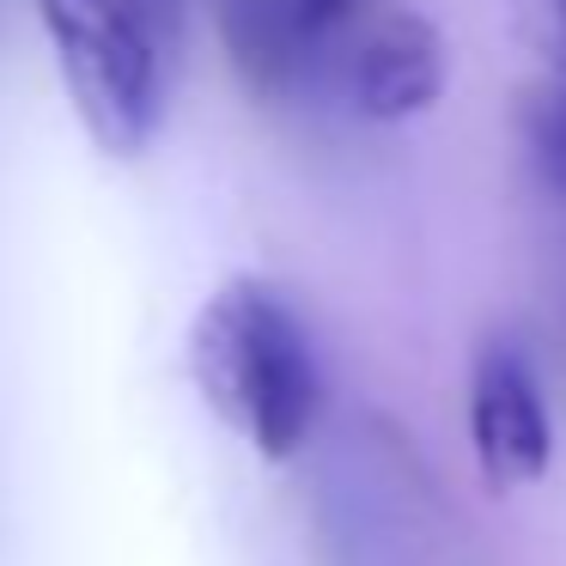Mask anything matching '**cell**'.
<instances>
[{"instance_id": "7", "label": "cell", "mask_w": 566, "mask_h": 566, "mask_svg": "<svg viewBox=\"0 0 566 566\" xmlns=\"http://www.w3.org/2000/svg\"><path fill=\"white\" fill-rule=\"evenodd\" d=\"M524 38L554 80L566 86V0H524Z\"/></svg>"}, {"instance_id": "6", "label": "cell", "mask_w": 566, "mask_h": 566, "mask_svg": "<svg viewBox=\"0 0 566 566\" xmlns=\"http://www.w3.org/2000/svg\"><path fill=\"white\" fill-rule=\"evenodd\" d=\"M524 135H530V153H536L548 189L566 201V86H560V80H548L542 92H530Z\"/></svg>"}, {"instance_id": "8", "label": "cell", "mask_w": 566, "mask_h": 566, "mask_svg": "<svg viewBox=\"0 0 566 566\" xmlns=\"http://www.w3.org/2000/svg\"><path fill=\"white\" fill-rule=\"evenodd\" d=\"M366 7V0H305V13H311V25L323 31V38H335L342 25H354V13Z\"/></svg>"}, {"instance_id": "4", "label": "cell", "mask_w": 566, "mask_h": 566, "mask_svg": "<svg viewBox=\"0 0 566 566\" xmlns=\"http://www.w3.org/2000/svg\"><path fill=\"white\" fill-rule=\"evenodd\" d=\"M335 74H342L347 104L366 123H408V116H427L444 98L451 50H444V31L427 13L390 7L347 38V50L335 55Z\"/></svg>"}, {"instance_id": "3", "label": "cell", "mask_w": 566, "mask_h": 566, "mask_svg": "<svg viewBox=\"0 0 566 566\" xmlns=\"http://www.w3.org/2000/svg\"><path fill=\"white\" fill-rule=\"evenodd\" d=\"M469 444L493 488H530L554 463L548 396L512 335H488L469 359Z\"/></svg>"}, {"instance_id": "1", "label": "cell", "mask_w": 566, "mask_h": 566, "mask_svg": "<svg viewBox=\"0 0 566 566\" xmlns=\"http://www.w3.org/2000/svg\"><path fill=\"white\" fill-rule=\"evenodd\" d=\"M196 378L232 432L293 463L323 420V354L305 311L262 274H232L196 317Z\"/></svg>"}, {"instance_id": "2", "label": "cell", "mask_w": 566, "mask_h": 566, "mask_svg": "<svg viewBox=\"0 0 566 566\" xmlns=\"http://www.w3.org/2000/svg\"><path fill=\"white\" fill-rule=\"evenodd\" d=\"M38 25L98 153H147L184 74V0H38Z\"/></svg>"}, {"instance_id": "5", "label": "cell", "mask_w": 566, "mask_h": 566, "mask_svg": "<svg viewBox=\"0 0 566 566\" xmlns=\"http://www.w3.org/2000/svg\"><path fill=\"white\" fill-rule=\"evenodd\" d=\"M220 43L232 55L244 92L256 98H293L323 62V31L311 25L305 0H213Z\"/></svg>"}]
</instances>
